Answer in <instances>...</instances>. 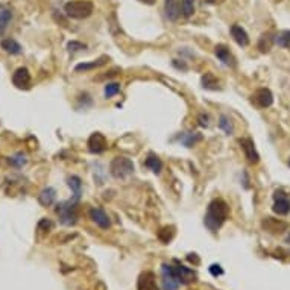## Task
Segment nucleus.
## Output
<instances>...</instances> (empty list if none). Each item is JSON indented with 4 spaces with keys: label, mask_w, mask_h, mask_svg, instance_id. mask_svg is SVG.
Masks as SVG:
<instances>
[{
    "label": "nucleus",
    "mask_w": 290,
    "mask_h": 290,
    "mask_svg": "<svg viewBox=\"0 0 290 290\" xmlns=\"http://www.w3.org/2000/svg\"><path fill=\"white\" fill-rule=\"evenodd\" d=\"M228 214H230V207L226 205L225 200L223 199H214V200H211L208 208H207L204 223L210 231L216 233L225 223V220L228 219Z\"/></svg>",
    "instance_id": "obj_1"
},
{
    "label": "nucleus",
    "mask_w": 290,
    "mask_h": 290,
    "mask_svg": "<svg viewBox=\"0 0 290 290\" xmlns=\"http://www.w3.org/2000/svg\"><path fill=\"white\" fill-rule=\"evenodd\" d=\"M93 9L94 5L90 0H72V2H67L64 5V12L67 14V17L76 20L90 17L93 14Z\"/></svg>",
    "instance_id": "obj_2"
},
{
    "label": "nucleus",
    "mask_w": 290,
    "mask_h": 290,
    "mask_svg": "<svg viewBox=\"0 0 290 290\" xmlns=\"http://www.w3.org/2000/svg\"><path fill=\"white\" fill-rule=\"evenodd\" d=\"M78 202L76 200H66V202H61L56 205L55 211L59 218V222L66 226H72L78 222Z\"/></svg>",
    "instance_id": "obj_3"
},
{
    "label": "nucleus",
    "mask_w": 290,
    "mask_h": 290,
    "mask_svg": "<svg viewBox=\"0 0 290 290\" xmlns=\"http://www.w3.org/2000/svg\"><path fill=\"white\" fill-rule=\"evenodd\" d=\"M134 170H135V166L132 160L126 157H116L109 164V173L112 178L116 180H126L129 175L134 173Z\"/></svg>",
    "instance_id": "obj_4"
},
{
    "label": "nucleus",
    "mask_w": 290,
    "mask_h": 290,
    "mask_svg": "<svg viewBox=\"0 0 290 290\" xmlns=\"http://www.w3.org/2000/svg\"><path fill=\"white\" fill-rule=\"evenodd\" d=\"M161 283L164 290H178L180 289V280L175 273V269L172 264H163L161 268Z\"/></svg>",
    "instance_id": "obj_5"
},
{
    "label": "nucleus",
    "mask_w": 290,
    "mask_h": 290,
    "mask_svg": "<svg viewBox=\"0 0 290 290\" xmlns=\"http://www.w3.org/2000/svg\"><path fill=\"white\" fill-rule=\"evenodd\" d=\"M31 82H32V78L26 67H18L14 72V74H12V84L17 88H20V90H29Z\"/></svg>",
    "instance_id": "obj_6"
},
{
    "label": "nucleus",
    "mask_w": 290,
    "mask_h": 290,
    "mask_svg": "<svg viewBox=\"0 0 290 290\" xmlns=\"http://www.w3.org/2000/svg\"><path fill=\"white\" fill-rule=\"evenodd\" d=\"M88 150H90L91 154H102L107 150L108 147V142H107V138L104 134H100V132H94L90 135V138H88Z\"/></svg>",
    "instance_id": "obj_7"
},
{
    "label": "nucleus",
    "mask_w": 290,
    "mask_h": 290,
    "mask_svg": "<svg viewBox=\"0 0 290 290\" xmlns=\"http://www.w3.org/2000/svg\"><path fill=\"white\" fill-rule=\"evenodd\" d=\"M273 199H275V202H273L272 210L275 214H278V216H286V214L290 213V200L287 199L284 192L276 190L273 195Z\"/></svg>",
    "instance_id": "obj_8"
},
{
    "label": "nucleus",
    "mask_w": 290,
    "mask_h": 290,
    "mask_svg": "<svg viewBox=\"0 0 290 290\" xmlns=\"http://www.w3.org/2000/svg\"><path fill=\"white\" fill-rule=\"evenodd\" d=\"M238 145L242 146L248 163H251V164H257L260 161V154L257 152L254 142H252L251 138H240V140H238Z\"/></svg>",
    "instance_id": "obj_9"
},
{
    "label": "nucleus",
    "mask_w": 290,
    "mask_h": 290,
    "mask_svg": "<svg viewBox=\"0 0 290 290\" xmlns=\"http://www.w3.org/2000/svg\"><path fill=\"white\" fill-rule=\"evenodd\" d=\"M252 100L257 104L260 108H269L273 104V94L269 88H260L255 91V94L252 96Z\"/></svg>",
    "instance_id": "obj_10"
},
{
    "label": "nucleus",
    "mask_w": 290,
    "mask_h": 290,
    "mask_svg": "<svg viewBox=\"0 0 290 290\" xmlns=\"http://www.w3.org/2000/svg\"><path fill=\"white\" fill-rule=\"evenodd\" d=\"M137 289L138 290H160L154 272H149L147 271V272H143L140 276H138Z\"/></svg>",
    "instance_id": "obj_11"
},
{
    "label": "nucleus",
    "mask_w": 290,
    "mask_h": 290,
    "mask_svg": "<svg viewBox=\"0 0 290 290\" xmlns=\"http://www.w3.org/2000/svg\"><path fill=\"white\" fill-rule=\"evenodd\" d=\"M261 226L271 234H281L283 231L287 230L286 222H283L280 219H273V218H264L261 222Z\"/></svg>",
    "instance_id": "obj_12"
},
{
    "label": "nucleus",
    "mask_w": 290,
    "mask_h": 290,
    "mask_svg": "<svg viewBox=\"0 0 290 290\" xmlns=\"http://www.w3.org/2000/svg\"><path fill=\"white\" fill-rule=\"evenodd\" d=\"M90 219H91L97 226H100L102 230H108L109 226H111V220H109V218H108V214H107L102 208H97V207L91 208V210H90Z\"/></svg>",
    "instance_id": "obj_13"
},
{
    "label": "nucleus",
    "mask_w": 290,
    "mask_h": 290,
    "mask_svg": "<svg viewBox=\"0 0 290 290\" xmlns=\"http://www.w3.org/2000/svg\"><path fill=\"white\" fill-rule=\"evenodd\" d=\"M164 12L170 21H176L181 17V0H164Z\"/></svg>",
    "instance_id": "obj_14"
},
{
    "label": "nucleus",
    "mask_w": 290,
    "mask_h": 290,
    "mask_svg": "<svg viewBox=\"0 0 290 290\" xmlns=\"http://www.w3.org/2000/svg\"><path fill=\"white\" fill-rule=\"evenodd\" d=\"M173 269H175V273H176V276H178L181 284H188V283L196 280V273L192 269L182 266V264H180V263H176L173 266Z\"/></svg>",
    "instance_id": "obj_15"
},
{
    "label": "nucleus",
    "mask_w": 290,
    "mask_h": 290,
    "mask_svg": "<svg viewBox=\"0 0 290 290\" xmlns=\"http://www.w3.org/2000/svg\"><path fill=\"white\" fill-rule=\"evenodd\" d=\"M231 36L240 47H246L249 44V35L240 26V24H233V26H231Z\"/></svg>",
    "instance_id": "obj_16"
},
{
    "label": "nucleus",
    "mask_w": 290,
    "mask_h": 290,
    "mask_svg": "<svg viewBox=\"0 0 290 290\" xmlns=\"http://www.w3.org/2000/svg\"><path fill=\"white\" fill-rule=\"evenodd\" d=\"M214 55H216L225 66H234V58L230 52V49L226 47L225 44H218L216 47H214Z\"/></svg>",
    "instance_id": "obj_17"
},
{
    "label": "nucleus",
    "mask_w": 290,
    "mask_h": 290,
    "mask_svg": "<svg viewBox=\"0 0 290 290\" xmlns=\"http://www.w3.org/2000/svg\"><path fill=\"white\" fill-rule=\"evenodd\" d=\"M67 184H69L70 190L73 193L72 199L78 202V200L81 199V195H82V181H81V178H79V176H76V175H73L67 180Z\"/></svg>",
    "instance_id": "obj_18"
},
{
    "label": "nucleus",
    "mask_w": 290,
    "mask_h": 290,
    "mask_svg": "<svg viewBox=\"0 0 290 290\" xmlns=\"http://www.w3.org/2000/svg\"><path fill=\"white\" fill-rule=\"evenodd\" d=\"M107 61H109L108 56H100L99 59H94L93 62H82V64H78L74 67V72H88V70H94L102 67L104 64H107Z\"/></svg>",
    "instance_id": "obj_19"
},
{
    "label": "nucleus",
    "mask_w": 290,
    "mask_h": 290,
    "mask_svg": "<svg viewBox=\"0 0 290 290\" xmlns=\"http://www.w3.org/2000/svg\"><path fill=\"white\" fill-rule=\"evenodd\" d=\"M56 199V192L52 187H46L44 190H41V193L38 195V202L44 207H50Z\"/></svg>",
    "instance_id": "obj_20"
},
{
    "label": "nucleus",
    "mask_w": 290,
    "mask_h": 290,
    "mask_svg": "<svg viewBox=\"0 0 290 290\" xmlns=\"http://www.w3.org/2000/svg\"><path fill=\"white\" fill-rule=\"evenodd\" d=\"M11 20H12V11L5 5H0V36L8 29V24L11 23Z\"/></svg>",
    "instance_id": "obj_21"
},
{
    "label": "nucleus",
    "mask_w": 290,
    "mask_h": 290,
    "mask_svg": "<svg viewBox=\"0 0 290 290\" xmlns=\"http://www.w3.org/2000/svg\"><path fill=\"white\" fill-rule=\"evenodd\" d=\"M0 46H2V49L5 50L6 54H9V55H18V54H21V46L14 38H5V40H2Z\"/></svg>",
    "instance_id": "obj_22"
},
{
    "label": "nucleus",
    "mask_w": 290,
    "mask_h": 290,
    "mask_svg": "<svg viewBox=\"0 0 290 290\" xmlns=\"http://www.w3.org/2000/svg\"><path fill=\"white\" fill-rule=\"evenodd\" d=\"M273 43H275V36H272V34H271V32L263 34V35L260 36V41H258V49H260V52L268 54L269 50L272 49Z\"/></svg>",
    "instance_id": "obj_23"
},
{
    "label": "nucleus",
    "mask_w": 290,
    "mask_h": 290,
    "mask_svg": "<svg viewBox=\"0 0 290 290\" xmlns=\"http://www.w3.org/2000/svg\"><path fill=\"white\" fill-rule=\"evenodd\" d=\"M145 166H146L147 169L152 170L154 173H160L161 169H163V161H161L155 154L150 152V154L147 155L146 161H145Z\"/></svg>",
    "instance_id": "obj_24"
},
{
    "label": "nucleus",
    "mask_w": 290,
    "mask_h": 290,
    "mask_svg": "<svg viewBox=\"0 0 290 290\" xmlns=\"http://www.w3.org/2000/svg\"><path fill=\"white\" fill-rule=\"evenodd\" d=\"M180 140L184 143V146L192 147V146H195L198 142L202 140V135L198 134V132H185V134L180 135Z\"/></svg>",
    "instance_id": "obj_25"
},
{
    "label": "nucleus",
    "mask_w": 290,
    "mask_h": 290,
    "mask_svg": "<svg viewBox=\"0 0 290 290\" xmlns=\"http://www.w3.org/2000/svg\"><path fill=\"white\" fill-rule=\"evenodd\" d=\"M200 82H202V87L205 90H218L219 88V79L213 73H205Z\"/></svg>",
    "instance_id": "obj_26"
},
{
    "label": "nucleus",
    "mask_w": 290,
    "mask_h": 290,
    "mask_svg": "<svg viewBox=\"0 0 290 290\" xmlns=\"http://www.w3.org/2000/svg\"><path fill=\"white\" fill-rule=\"evenodd\" d=\"M275 44H278L280 47H284V49H290V31L286 29V31H281L276 34Z\"/></svg>",
    "instance_id": "obj_27"
},
{
    "label": "nucleus",
    "mask_w": 290,
    "mask_h": 290,
    "mask_svg": "<svg viewBox=\"0 0 290 290\" xmlns=\"http://www.w3.org/2000/svg\"><path fill=\"white\" fill-rule=\"evenodd\" d=\"M219 128L226 134V135H231L234 132V125L231 122V119L228 116L222 114L220 119H219Z\"/></svg>",
    "instance_id": "obj_28"
},
{
    "label": "nucleus",
    "mask_w": 290,
    "mask_h": 290,
    "mask_svg": "<svg viewBox=\"0 0 290 290\" xmlns=\"http://www.w3.org/2000/svg\"><path fill=\"white\" fill-rule=\"evenodd\" d=\"M175 236V228L173 226H164L158 231V238L163 243H169Z\"/></svg>",
    "instance_id": "obj_29"
},
{
    "label": "nucleus",
    "mask_w": 290,
    "mask_h": 290,
    "mask_svg": "<svg viewBox=\"0 0 290 290\" xmlns=\"http://www.w3.org/2000/svg\"><path fill=\"white\" fill-rule=\"evenodd\" d=\"M195 2L196 0H182L181 2V11L185 18H190L195 14Z\"/></svg>",
    "instance_id": "obj_30"
},
{
    "label": "nucleus",
    "mask_w": 290,
    "mask_h": 290,
    "mask_svg": "<svg viewBox=\"0 0 290 290\" xmlns=\"http://www.w3.org/2000/svg\"><path fill=\"white\" fill-rule=\"evenodd\" d=\"M119 91H120V84H117V82H109V84H107V85H105V90H104L107 99L119 94Z\"/></svg>",
    "instance_id": "obj_31"
},
{
    "label": "nucleus",
    "mask_w": 290,
    "mask_h": 290,
    "mask_svg": "<svg viewBox=\"0 0 290 290\" xmlns=\"http://www.w3.org/2000/svg\"><path fill=\"white\" fill-rule=\"evenodd\" d=\"M9 161H11L16 167H23L24 164H26V157H24L23 154H17L16 157H12Z\"/></svg>",
    "instance_id": "obj_32"
},
{
    "label": "nucleus",
    "mask_w": 290,
    "mask_h": 290,
    "mask_svg": "<svg viewBox=\"0 0 290 290\" xmlns=\"http://www.w3.org/2000/svg\"><path fill=\"white\" fill-rule=\"evenodd\" d=\"M67 47H69L70 52H78V50H82V49H85L87 46H85L84 43H81V41H70V43L67 44Z\"/></svg>",
    "instance_id": "obj_33"
},
{
    "label": "nucleus",
    "mask_w": 290,
    "mask_h": 290,
    "mask_svg": "<svg viewBox=\"0 0 290 290\" xmlns=\"http://www.w3.org/2000/svg\"><path fill=\"white\" fill-rule=\"evenodd\" d=\"M210 273L213 276H220V275H223V269L219 266V264H211V266H210Z\"/></svg>",
    "instance_id": "obj_34"
},
{
    "label": "nucleus",
    "mask_w": 290,
    "mask_h": 290,
    "mask_svg": "<svg viewBox=\"0 0 290 290\" xmlns=\"http://www.w3.org/2000/svg\"><path fill=\"white\" fill-rule=\"evenodd\" d=\"M188 261H192V263H195V264H199L200 263V260L198 258V255L196 254H188Z\"/></svg>",
    "instance_id": "obj_35"
},
{
    "label": "nucleus",
    "mask_w": 290,
    "mask_h": 290,
    "mask_svg": "<svg viewBox=\"0 0 290 290\" xmlns=\"http://www.w3.org/2000/svg\"><path fill=\"white\" fill-rule=\"evenodd\" d=\"M140 2H143V3H146V5H154L155 0H140Z\"/></svg>",
    "instance_id": "obj_36"
},
{
    "label": "nucleus",
    "mask_w": 290,
    "mask_h": 290,
    "mask_svg": "<svg viewBox=\"0 0 290 290\" xmlns=\"http://www.w3.org/2000/svg\"><path fill=\"white\" fill-rule=\"evenodd\" d=\"M205 2H207L208 5H213V3H216V0H205Z\"/></svg>",
    "instance_id": "obj_37"
},
{
    "label": "nucleus",
    "mask_w": 290,
    "mask_h": 290,
    "mask_svg": "<svg viewBox=\"0 0 290 290\" xmlns=\"http://www.w3.org/2000/svg\"><path fill=\"white\" fill-rule=\"evenodd\" d=\"M286 242H287V243H289V245H290V234H289V236H287V238H286Z\"/></svg>",
    "instance_id": "obj_38"
},
{
    "label": "nucleus",
    "mask_w": 290,
    "mask_h": 290,
    "mask_svg": "<svg viewBox=\"0 0 290 290\" xmlns=\"http://www.w3.org/2000/svg\"><path fill=\"white\" fill-rule=\"evenodd\" d=\"M289 167H290V158H289Z\"/></svg>",
    "instance_id": "obj_39"
}]
</instances>
